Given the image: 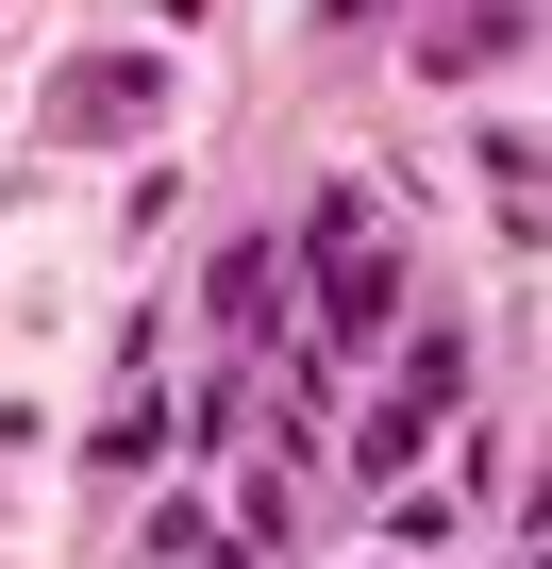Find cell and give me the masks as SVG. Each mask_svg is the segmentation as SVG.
I'll return each instance as SVG.
<instances>
[{
    "instance_id": "8992f818",
    "label": "cell",
    "mask_w": 552,
    "mask_h": 569,
    "mask_svg": "<svg viewBox=\"0 0 552 569\" xmlns=\"http://www.w3.org/2000/svg\"><path fill=\"white\" fill-rule=\"evenodd\" d=\"M485 201H502V234H535V134H519V118L485 134Z\"/></svg>"
},
{
    "instance_id": "7a4b0ae2",
    "label": "cell",
    "mask_w": 552,
    "mask_h": 569,
    "mask_svg": "<svg viewBox=\"0 0 552 569\" xmlns=\"http://www.w3.org/2000/svg\"><path fill=\"white\" fill-rule=\"evenodd\" d=\"M452 419H469V336L435 319V336H402V369H385V402L335 436V469H352V486H402V469H419Z\"/></svg>"
},
{
    "instance_id": "5b68a950",
    "label": "cell",
    "mask_w": 552,
    "mask_h": 569,
    "mask_svg": "<svg viewBox=\"0 0 552 569\" xmlns=\"http://www.w3.org/2000/svg\"><path fill=\"white\" fill-rule=\"evenodd\" d=\"M419 68L452 84V68H519V0H435L419 18Z\"/></svg>"
},
{
    "instance_id": "3957f363",
    "label": "cell",
    "mask_w": 552,
    "mask_h": 569,
    "mask_svg": "<svg viewBox=\"0 0 552 569\" xmlns=\"http://www.w3.org/2000/svg\"><path fill=\"white\" fill-rule=\"evenodd\" d=\"M151 118H168V68H151V51H84V68L51 84V134H84V151H134Z\"/></svg>"
},
{
    "instance_id": "6da1fadb",
    "label": "cell",
    "mask_w": 552,
    "mask_h": 569,
    "mask_svg": "<svg viewBox=\"0 0 552 569\" xmlns=\"http://www.w3.org/2000/svg\"><path fill=\"white\" fill-rule=\"evenodd\" d=\"M285 284H302V319H285V352H268V369L319 402V386H335V369H352V352L402 319V234H385V201H369V184H335V201L302 218Z\"/></svg>"
},
{
    "instance_id": "277c9868",
    "label": "cell",
    "mask_w": 552,
    "mask_h": 569,
    "mask_svg": "<svg viewBox=\"0 0 552 569\" xmlns=\"http://www.w3.org/2000/svg\"><path fill=\"white\" fill-rule=\"evenodd\" d=\"M151 452H168V336H134V369L101 402V469H151Z\"/></svg>"
}]
</instances>
